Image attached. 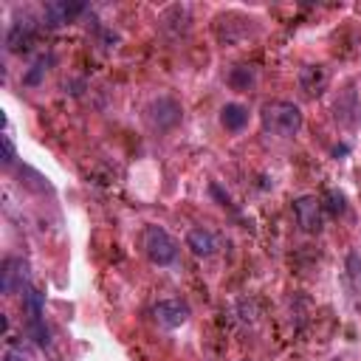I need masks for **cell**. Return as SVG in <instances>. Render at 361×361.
I'll return each mask as SVG.
<instances>
[{
  "instance_id": "1",
  "label": "cell",
  "mask_w": 361,
  "mask_h": 361,
  "mask_svg": "<svg viewBox=\"0 0 361 361\" xmlns=\"http://www.w3.org/2000/svg\"><path fill=\"white\" fill-rule=\"evenodd\" d=\"M259 121H262V130H265L268 135L293 138V135L302 130V110H299V104H293V102L274 99V102H265V104H262Z\"/></svg>"
},
{
  "instance_id": "2",
  "label": "cell",
  "mask_w": 361,
  "mask_h": 361,
  "mask_svg": "<svg viewBox=\"0 0 361 361\" xmlns=\"http://www.w3.org/2000/svg\"><path fill=\"white\" fill-rule=\"evenodd\" d=\"M144 254L152 265H172L178 259V243L164 226H147L144 228Z\"/></svg>"
},
{
  "instance_id": "3",
  "label": "cell",
  "mask_w": 361,
  "mask_h": 361,
  "mask_svg": "<svg viewBox=\"0 0 361 361\" xmlns=\"http://www.w3.org/2000/svg\"><path fill=\"white\" fill-rule=\"evenodd\" d=\"M293 217L302 231L319 234L322 231V200L316 195H302L293 200Z\"/></svg>"
},
{
  "instance_id": "4",
  "label": "cell",
  "mask_w": 361,
  "mask_h": 361,
  "mask_svg": "<svg viewBox=\"0 0 361 361\" xmlns=\"http://www.w3.org/2000/svg\"><path fill=\"white\" fill-rule=\"evenodd\" d=\"M28 262L23 257H6L0 268V290L14 293V290H28Z\"/></svg>"
},
{
  "instance_id": "5",
  "label": "cell",
  "mask_w": 361,
  "mask_h": 361,
  "mask_svg": "<svg viewBox=\"0 0 361 361\" xmlns=\"http://www.w3.org/2000/svg\"><path fill=\"white\" fill-rule=\"evenodd\" d=\"M152 316H155V322H158L161 327L175 330V327H180V324L189 322L192 310H189V305L180 302V299H164V302H158V305L152 307Z\"/></svg>"
},
{
  "instance_id": "6",
  "label": "cell",
  "mask_w": 361,
  "mask_h": 361,
  "mask_svg": "<svg viewBox=\"0 0 361 361\" xmlns=\"http://www.w3.org/2000/svg\"><path fill=\"white\" fill-rule=\"evenodd\" d=\"M82 11H85V3H68V0H56V3H45L42 20H45V25L56 28V25L73 23V20H76Z\"/></svg>"
},
{
  "instance_id": "7",
  "label": "cell",
  "mask_w": 361,
  "mask_h": 361,
  "mask_svg": "<svg viewBox=\"0 0 361 361\" xmlns=\"http://www.w3.org/2000/svg\"><path fill=\"white\" fill-rule=\"evenodd\" d=\"M330 85V73L324 65H305L299 71V87L305 96H322Z\"/></svg>"
},
{
  "instance_id": "8",
  "label": "cell",
  "mask_w": 361,
  "mask_h": 361,
  "mask_svg": "<svg viewBox=\"0 0 361 361\" xmlns=\"http://www.w3.org/2000/svg\"><path fill=\"white\" fill-rule=\"evenodd\" d=\"M149 121H152L158 130H166V127L178 124V121H180V104H178L175 99H169V96H161V99L152 102V107H149Z\"/></svg>"
},
{
  "instance_id": "9",
  "label": "cell",
  "mask_w": 361,
  "mask_h": 361,
  "mask_svg": "<svg viewBox=\"0 0 361 361\" xmlns=\"http://www.w3.org/2000/svg\"><path fill=\"white\" fill-rule=\"evenodd\" d=\"M186 248H192L195 257H212V254L217 251V237H214L209 228H203V226L189 228V234H186Z\"/></svg>"
},
{
  "instance_id": "10",
  "label": "cell",
  "mask_w": 361,
  "mask_h": 361,
  "mask_svg": "<svg viewBox=\"0 0 361 361\" xmlns=\"http://www.w3.org/2000/svg\"><path fill=\"white\" fill-rule=\"evenodd\" d=\"M31 39H34V23H31V20H17V23H11V28H8V34H6L8 51H23V48L31 45Z\"/></svg>"
},
{
  "instance_id": "11",
  "label": "cell",
  "mask_w": 361,
  "mask_h": 361,
  "mask_svg": "<svg viewBox=\"0 0 361 361\" xmlns=\"http://www.w3.org/2000/svg\"><path fill=\"white\" fill-rule=\"evenodd\" d=\"M220 124L228 130V133H240L245 124H248V107L237 104V102H228L223 110H220Z\"/></svg>"
},
{
  "instance_id": "12",
  "label": "cell",
  "mask_w": 361,
  "mask_h": 361,
  "mask_svg": "<svg viewBox=\"0 0 361 361\" xmlns=\"http://www.w3.org/2000/svg\"><path fill=\"white\" fill-rule=\"evenodd\" d=\"M322 209H324L330 217L344 214V209H347V197H344V192H338V189H327V192L322 195Z\"/></svg>"
},
{
  "instance_id": "13",
  "label": "cell",
  "mask_w": 361,
  "mask_h": 361,
  "mask_svg": "<svg viewBox=\"0 0 361 361\" xmlns=\"http://www.w3.org/2000/svg\"><path fill=\"white\" fill-rule=\"evenodd\" d=\"M28 333L34 336V341H37L39 347H48V344H51V336H48V327H45L42 319H28Z\"/></svg>"
},
{
  "instance_id": "14",
  "label": "cell",
  "mask_w": 361,
  "mask_h": 361,
  "mask_svg": "<svg viewBox=\"0 0 361 361\" xmlns=\"http://www.w3.org/2000/svg\"><path fill=\"white\" fill-rule=\"evenodd\" d=\"M48 62H51V59L39 56V59L31 65V71L23 76V82H25V85H39V82H42V76H45V71H48Z\"/></svg>"
},
{
  "instance_id": "15",
  "label": "cell",
  "mask_w": 361,
  "mask_h": 361,
  "mask_svg": "<svg viewBox=\"0 0 361 361\" xmlns=\"http://www.w3.org/2000/svg\"><path fill=\"white\" fill-rule=\"evenodd\" d=\"M228 82H231V87H237V90H243V87H248L251 82H254V73L245 68V65H237L234 71H231V76H228Z\"/></svg>"
},
{
  "instance_id": "16",
  "label": "cell",
  "mask_w": 361,
  "mask_h": 361,
  "mask_svg": "<svg viewBox=\"0 0 361 361\" xmlns=\"http://www.w3.org/2000/svg\"><path fill=\"white\" fill-rule=\"evenodd\" d=\"M347 268H350V276H353V285L355 288H361V257L353 251L350 257H347Z\"/></svg>"
},
{
  "instance_id": "17",
  "label": "cell",
  "mask_w": 361,
  "mask_h": 361,
  "mask_svg": "<svg viewBox=\"0 0 361 361\" xmlns=\"http://www.w3.org/2000/svg\"><path fill=\"white\" fill-rule=\"evenodd\" d=\"M14 158H17V152H14V141H11V135H8V133H3V164H6V166H11V164H14Z\"/></svg>"
},
{
  "instance_id": "18",
  "label": "cell",
  "mask_w": 361,
  "mask_h": 361,
  "mask_svg": "<svg viewBox=\"0 0 361 361\" xmlns=\"http://www.w3.org/2000/svg\"><path fill=\"white\" fill-rule=\"evenodd\" d=\"M3 361H28V355L23 350H6V358Z\"/></svg>"
},
{
  "instance_id": "19",
  "label": "cell",
  "mask_w": 361,
  "mask_h": 361,
  "mask_svg": "<svg viewBox=\"0 0 361 361\" xmlns=\"http://www.w3.org/2000/svg\"><path fill=\"white\" fill-rule=\"evenodd\" d=\"M350 152V147L347 144H338V147H333V158H338V155H347Z\"/></svg>"
},
{
  "instance_id": "20",
  "label": "cell",
  "mask_w": 361,
  "mask_h": 361,
  "mask_svg": "<svg viewBox=\"0 0 361 361\" xmlns=\"http://www.w3.org/2000/svg\"><path fill=\"white\" fill-rule=\"evenodd\" d=\"M333 361H338V358H333Z\"/></svg>"
}]
</instances>
